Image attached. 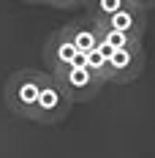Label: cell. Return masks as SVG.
Listing matches in <instances>:
<instances>
[{"instance_id":"5","label":"cell","mask_w":155,"mask_h":158,"mask_svg":"<svg viewBox=\"0 0 155 158\" xmlns=\"http://www.w3.org/2000/svg\"><path fill=\"white\" fill-rule=\"evenodd\" d=\"M101 27L125 33V35L141 41V38H144V30H147V3L131 0V6H128L125 11L114 14L112 19H106V22H101Z\"/></svg>"},{"instance_id":"3","label":"cell","mask_w":155,"mask_h":158,"mask_svg":"<svg viewBox=\"0 0 155 158\" xmlns=\"http://www.w3.org/2000/svg\"><path fill=\"white\" fill-rule=\"evenodd\" d=\"M52 79L65 90V95L71 98V104L93 101L95 95L101 93V87H104V82L95 77V74H90L84 65H71V68H65L60 74H55Z\"/></svg>"},{"instance_id":"6","label":"cell","mask_w":155,"mask_h":158,"mask_svg":"<svg viewBox=\"0 0 155 158\" xmlns=\"http://www.w3.org/2000/svg\"><path fill=\"white\" fill-rule=\"evenodd\" d=\"M79 52L76 47L68 41V35L63 30H55L49 35V41L44 44V60L49 65V77H55V74H60L65 68H71V65L76 63Z\"/></svg>"},{"instance_id":"1","label":"cell","mask_w":155,"mask_h":158,"mask_svg":"<svg viewBox=\"0 0 155 158\" xmlns=\"http://www.w3.org/2000/svg\"><path fill=\"white\" fill-rule=\"evenodd\" d=\"M49 74L38 71V68H22V71H14L6 87H3V95H6V106L14 112L16 117H25V120H33V109H35V101L41 95V87L47 82Z\"/></svg>"},{"instance_id":"8","label":"cell","mask_w":155,"mask_h":158,"mask_svg":"<svg viewBox=\"0 0 155 158\" xmlns=\"http://www.w3.org/2000/svg\"><path fill=\"white\" fill-rule=\"evenodd\" d=\"M109 57H112V49H109L106 44H98L93 52L84 55V68H87L90 74H95L104 85H106V77H109Z\"/></svg>"},{"instance_id":"2","label":"cell","mask_w":155,"mask_h":158,"mask_svg":"<svg viewBox=\"0 0 155 158\" xmlns=\"http://www.w3.org/2000/svg\"><path fill=\"white\" fill-rule=\"evenodd\" d=\"M71 98L65 95L60 85L52 77H47L44 87H41V95L35 101V109H33V123H41V126H57L68 117L71 112Z\"/></svg>"},{"instance_id":"4","label":"cell","mask_w":155,"mask_h":158,"mask_svg":"<svg viewBox=\"0 0 155 158\" xmlns=\"http://www.w3.org/2000/svg\"><path fill=\"white\" fill-rule=\"evenodd\" d=\"M144 60L147 57H144V47L141 44H131L125 49L112 52L106 82H112V85H131V82H136L141 77V71H144Z\"/></svg>"},{"instance_id":"7","label":"cell","mask_w":155,"mask_h":158,"mask_svg":"<svg viewBox=\"0 0 155 158\" xmlns=\"http://www.w3.org/2000/svg\"><path fill=\"white\" fill-rule=\"evenodd\" d=\"M65 35H68V41L76 47V52L82 55H87V52H93L98 44H101V35H98V25H95L90 16H79L74 22H68L65 27H60Z\"/></svg>"}]
</instances>
